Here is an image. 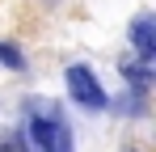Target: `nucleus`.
Returning <instances> with one entry per match:
<instances>
[{
  "mask_svg": "<svg viewBox=\"0 0 156 152\" xmlns=\"http://www.w3.org/2000/svg\"><path fill=\"white\" fill-rule=\"evenodd\" d=\"M26 135L38 152H72V127L63 118V110L47 97H26Z\"/></svg>",
  "mask_w": 156,
  "mask_h": 152,
  "instance_id": "nucleus-1",
  "label": "nucleus"
},
{
  "mask_svg": "<svg viewBox=\"0 0 156 152\" xmlns=\"http://www.w3.org/2000/svg\"><path fill=\"white\" fill-rule=\"evenodd\" d=\"M68 93H72V101L84 106V110H105V106H110L101 80L89 72L84 63H72V68H68Z\"/></svg>",
  "mask_w": 156,
  "mask_h": 152,
  "instance_id": "nucleus-2",
  "label": "nucleus"
},
{
  "mask_svg": "<svg viewBox=\"0 0 156 152\" xmlns=\"http://www.w3.org/2000/svg\"><path fill=\"white\" fill-rule=\"evenodd\" d=\"M131 47H135V59L139 63H152L156 59V21L148 13H139L131 21Z\"/></svg>",
  "mask_w": 156,
  "mask_h": 152,
  "instance_id": "nucleus-3",
  "label": "nucleus"
},
{
  "mask_svg": "<svg viewBox=\"0 0 156 152\" xmlns=\"http://www.w3.org/2000/svg\"><path fill=\"white\" fill-rule=\"evenodd\" d=\"M0 68H9V72H21L26 68V55L17 47H9V42H0Z\"/></svg>",
  "mask_w": 156,
  "mask_h": 152,
  "instance_id": "nucleus-4",
  "label": "nucleus"
},
{
  "mask_svg": "<svg viewBox=\"0 0 156 152\" xmlns=\"http://www.w3.org/2000/svg\"><path fill=\"white\" fill-rule=\"evenodd\" d=\"M0 152H30V144L13 131H0Z\"/></svg>",
  "mask_w": 156,
  "mask_h": 152,
  "instance_id": "nucleus-5",
  "label": "nucleus"
},
{
  "mask_svg": "<svg viewBox=\"0 0 156 152\" xmlns=\"http://www.w3.org/2000/svg\"><path fill=\"white\" fill-rule=\"evenodd\" d=\"M122 152H139V148H122Z\"/></svg>",
  "mask_w": 156,
  "mask_h": 152,
  "instance_id": "nucleus-6",
  "label": "nucleus"
}]
</instances>
